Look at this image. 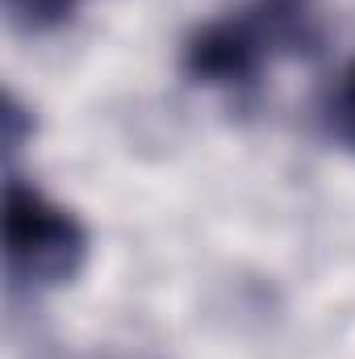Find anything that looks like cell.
<instances>
[{"label":"cell","instance_id":"obj_1","mask_svg":"<svg viewBox=\"0 0 355 359\" xmlns=\"http://www.w3.org/2000/svg\"><path fill=\"white\" fill-rule=\"evenodd\" d=\"M322 29L309 13V0H255L239 17L209 21L184 46V72L196 84L247 88L272 55H314Z\"/></svg>","mask_w":355,"mask_h":359},{"label":"cell","instance_id":"obj_4","mask_svg":"<svg viewBox=\"0 0 355 359\" xmlns=\"http://www.w3.org/2000/svg\"><path fill=\"white\" fill-rule=\"evenodd\" d=\"M326 126H330V134H335L343 147L355 151V63H351V72L343 76V84L335 92L330 109H326Z\"/></svg>","mask_w":355,"mask_h":359},{"label":"cell","instance_id":"obj_2","mask_svg":"<svg viewBox=\"0 0 355 359\" xmlns=\"http://www.w3.org/2000/svg\"><path fill=\"white\" fill-rule=\"evenodd\" d=\"M88 234L84 226L46 201L34 184L13 176L4 184V264L25 288H51L84 268Z\"/></svg>","mask_w":355,"mask_h":359},{"label":"cell","instance_id":"obj_5","mask_svg":"<svg viewBox=\"0 0 355 359\" xmlns=\"http://www.w3.org/2000/svg\"><path fill=\"white\" fill-rule=\"evenodd\" d=\"M0 126H4V155H13L17 147H21V138L34 130V121H29V113L13 100V92L4 96V109H0Z\"/></svg>","mask_w":355,"mask_h":359},{"label":"cell","instance_id":"obj_3","mask_svg":"<svg viewBox=\"0 0 355 359\" xmlns=\"http://www.w3.org/2000/svg\"><path fill=\"white\" fill-rule=\"evenodd\" d=\"M4 8L21 29H51L72 17L76 0H4Z\"/></svg>","mask_w":355,"mask_h":359}]
</instances>
